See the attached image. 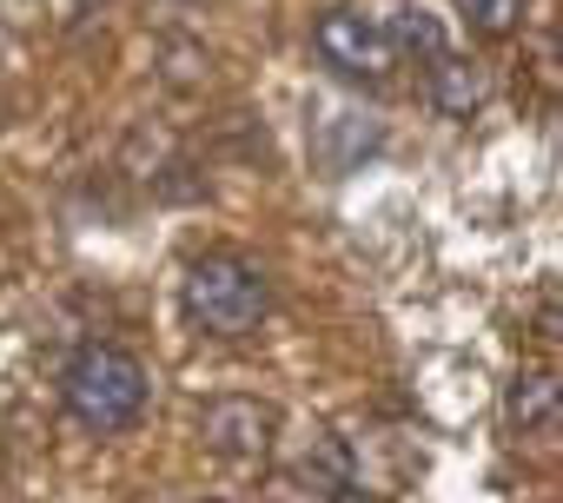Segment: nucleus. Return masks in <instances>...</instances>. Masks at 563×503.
<instances>
[{
    "label": "nucleus",
    "mask_w": 563,
    "mask_h": 503,
    "mask_svg": "<svg viewBox=\"0 0 563 503\" xmlns=\"http://www.w3.org/2000/svg\"><path fill=\"white\" fill-rule=\"evenodd\" d=\"M60 398H67V411L87 431L113 437V431H126L146 411V365L133 351H120V345H87L60 371Z\"/></svg>",
    "instance_id": "f257e3e1"
},
{
    "label": "nucleus",
    "mask_w": 563,
    "mask_h": 503,
    "mask_svg": "<svg viewBox=\"0 0 563 503\" xmlns=\"http://www.w3.org/2000/svg\"><path fill=\"white\" fill-rule=\"evenodd\" d=\"M179 299H186V318H192L199 332H212V338H245V332L265 318L272 286H265L258 266H245V259H192Z\"/></svg>",
    "instance_id": "f03ea898"
},
{
    "label": "nucleus",
    "mask_w": 563,
    "mask_h": 503,
    "mask_svg": "<svg viewBox=\"0 0 563 503\" xmlns=\"http://www.w3.org/2000/svg\"><path fill=\"white\" fill-rule=\"evenodd\" d=\"M312 47H319V60H325V67H339L345 80H385V74H391V60H398V47L385 41V27H378V21H365V14H352V8L319 14Z\"/></svg>",
    "instance_id": "7ed1b4c3"
},
{
    "label": "nucleus",
    "mask_w": 563,
    "mask_h": 503,
    "mask_svg": "<svg viewBox=\"0 0 563 503\" xmlns=\"http://www.w3.org/2000/svg\"><path fill=\"white\" fill-rule=\"evenodd\" d=\"M272 431H278V411L258 404V398H212L199 411V437L219 457H265L272 450Z\"/></svg>",
    "instance_id": "20e7f679"
},
{
    "label": "nucleus",
    "mask_w": 563,
    "mask_h": 503,
    "mask_svg": "<svg viewBox=\"0 0 563 503\" xmlns=\"http://www.w3.org/2000/svg\"><path fill=\"white\" fill-rule=\"evenodd\" d=\"M431 74H424V93H431V107L444 113V120H471V113H484V100H490V74L477 67V60H464V54H431L424 60Z\"/></svg>",
    "instance_id": "39448f33"
},
{
    "label": "nucleus",
    "mask_w": 563,
    "mask_h": 503,
    "mask_svg": "<svg viewBox=\"0 0 563 503\" xmlns=\"http://www.w3.org/2000/svg\"><path fill=\"white\" fill-rule=\"evenodd\" d=\"M556 404H563V391H556L550 371H517L510 391H504V424L510 431H550L556 424Z\"/></svg>",
    "instance_id": "423d86ee"
},
{
    "label": "nucleus",
    "mask_w": 563,
    "mask_h": 503,
    "mask_svg": "<svg viewBox=\"0 0 563 503\" xmlns=\"http://www.w3.org/2000/svg\"><path fill=\"white\" fill-rule=\"evenodd\" d=\"M372 146H378V120H358V113H339V120H325V133H319V159H325L332 172H352L358 153H372Z\"/></svg>",
    "instance_id": "0eeeda50"
},
{
    "label": "nucleus",
    "mask_w": 563,
    "mask_h": 503,
    "mask_svg": "<svg viewBox=\"0 0 563 503\" xmlns=\"http://www.w3.org/2000/svg\"><path fill=\"white\" fill-rule=\"evenodd\" d=\"M385 41H391V47H405V54H424V60L451 47V41H444V21H438L431 8H398V14H391V27H385Z\"/></svg>",
    "instance_id": "6e6552de"
},
{
    "label": "nucleus",
    "mask_w": 563,
    "mask_h": 503,
    "mask_svg": "<svg viewBox=\"0 0 563 503\" xmlns=\"http://www.w3.org/2000/svg\"><path fill=\"white\" fill-rule=\"evenodd\" d=\"M457 14H464L477 34H510L517 14H523V0H457Z\"/></svg>",
    "instance_id": "1a4fd4ad"
}]
</instances>
